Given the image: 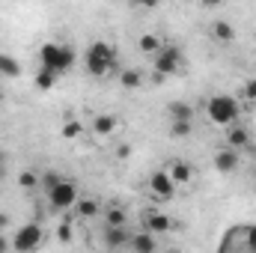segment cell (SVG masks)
Instances as JSON below:
<instances>
[{"label":"cell","mask_w":256,"mask_h":253,"mask_svg":"<svg viewBox=\"0 0 256 253\" xmlns=\"http://www.w3.org/2000/svg\"><path fill=\"white\" fill-rule=\"evenodd\" d=\"M74 60H78V54H74V48L66 45V42H45V45L39 48V63H42V68H51V72H57V74L68 72V68L74 66Z\"/></svg>","instance_id":"cell-1"},{"label":"cell","mask_w":256,"mask_h":253,"mask_svg":"<svg viewBox=\"0 0 256 253\" xmlns=\"http://www.w3.org/2000/svg\"><path fill=\"white\" fill-rule=\"evenodd\" d=\"M84 66H86V72L92 74V78H104L114 66H116V51L108 45V42H92L90 48H86V54H84Z\"/></svg>","instance_id":"cell-2"},{"label":"cell","mask_w":256,"mask_h":253,"mask_svg":"<svg viewBox=\"0 0 256 253\" xmlns=\"http://www.w3.org/2000/svg\"><path fill=\"white\" fill-rule=\"evenodd\" d=\"M206 114H208V120L214 122V126H232L236 120H238V114H242V108H238V102L232 98V96H212L208 102H206Z\"/></svg>","instance_id":"cell-3"},{"label":"cell","mask_w":256,"mask_h":253,"mask_svg":"<svg viewBox=\"0 0 256 253\" xmlns=\"http://www.w3.org/2000/svg\"><path fill=\"white\" fill-rule=\"evenodd\" d=\"M220 250H256V224H238L226 232V238H220Z\"/></svg>","instance_id":"cell-4"},{"label":"cell","mask_w":256,"mask_h":253,"mask_svg":"<svg viewBox=\"0 0 256 253\" xmlns=\"http://www.w3.org/2000/svg\"><path fill=\"white\" fill-rule=\"evenodd\" d=\"M48 202H51L54 212L72 208V206L78 202V188H74V182H72V179H60L54 188L48 190Z\"/></svg>","instance_id":"cell-5"},{"label":"cell","mask_w":256,"mask_h":253,"mask_svg":"<svg viewBox=\"0 0 256 253\" xmlns=\"http://www.w3.org/2000/svg\"><path fill=\"white\" fill-rule=\"evenodd\" d=\"M42 244V226L39 224H24V226H18L15 230V236H12V250H36Z\"/></svg>","instance_id":"cell-6"},{"label":"cell","mask_w":256,"mask_h":253,"mask_svg":"<svg viewBox=\"0 0 256 253\" xmlns=\"http://www.w3.org/2000/svg\"><path fill=\"white\" fill-rule=\"evenodd\" d=\"M182 51L179 48H161L158 54H155V60H152V68L158 72V74H164V78H170V74H176L179 68H182Z\"/></svg>","instance_id":"cell-7"},{"label":"cell","mask_w":256,"mask_h":253,"mask_svg":"<svg viewBox=\"0 0 256 253\" xmlns=\"http://www.w3.org/2000/svg\"><path fill=\"white\" fill-rule=\"evenodd\" d=\"M149 190H152L158 200H170V196L176 194V182H173V176H170L167 170H158V173H152V179H149Z\"/></svg>","instance_id":"cell-8"},{"label":"cell","mask_w":256,"mask_h":253,"mask_svg":"<svg viewBox=\"0 0 256 253\" xmlns=\"http://www.w3.org/2000/svg\"><path fill=\"white\" fill-rule=\"evenodd\" d=\"M128 238H131L128 226H108V224H104L102 242H104V248H108V250H126V248H128Z\"/></svg>","instance_id":"cell-9"},{"label":"cell","mask_w":256,"mask_h":253,"mask_svg":"<svg viewBox=\"0 0 256 253\" xmlns=\"http://www.w3.org/2000/svg\"><path fill=\"white\" fill-rule=\"evenodd\" d=\"M155 248H158L155 236H152L149 230H137V232H131V238H128V248H126V250H134V253H152Z\"/></svg>","instance_id":"cell-10"},{"label":"cell","mask_w":256,"mask_h":253,"mask_svg":"<svg viewBox=\"0 0 256 253\" xmlns=\"http://www.w3.org/2000/svg\"><path fill=\"white\" fill-rule=\"evenodd\" d=\"M238 161H242V158H238V149H232V146L214 152V170H218V173H232V170L238 167Z\"/></svg>","instance_id":"cell-11"},{"label":"cell","mask_w":256,"mask_h":253,"mask_svg":"<svg viewBox=\"0 0 256 253\" xmlns=\"http://www.w3.org/2000/svg\"><path fill=\"white\" fill-rule=\"evenodd\" d=\"M143 230H149V232H170L173 230V220L167 218V214H161V212H146L143 214Z\"/></svg>","instance_id":"cell-12"},{"label":"cell","mask_w":256,"mask_h":253,"mask_svg":"<svg viewBox=\"0 0 256 253\" xmlns=\"http://www.w3.org/2000/svg\"><path fill=\"white\" fill-rule=\"evenodd\" d=\"M212 36H214V42H224V45L236 42V30H232V24H226V21H214Z\"/></svg>","instance_id":"cell-13"},{"label":"cell","mask_w":256,"mask_h":253,"mask_svg":"<svg viewBox=\"0 0 256 253\" xmlns=\"http://www.w3.org/2000/svg\"><path fill=\"white\" fill-rule=\"evenodd\" d=\"M72 208H74L78 218H96V214H98V202L90 200V196H78V202H74Z\"/></svg>","instance_id":"cell-14"},{"label":"cell","mask_w":256,"mask_h":253,"mask_svg":"<svg viewBox=\"0 0 256 253\" xmlns=\"http://www.w3.org/2000/svg\"><path fill=\"white\" fill-rule=\"evenodd\" d=\"M167 173L173 176V182H176V185H185V182H191V176H194V170L185 164V161H173Z\"/></svg>","instance_id":"cell-15"},{"label":"cell","mask_w":256,"mask_h":253,"mask_svg":"<svg viewBox=\"0 0 256 253\" xmlns=\"http://www.w3.org/2000/svg\"><path fill=\"white\" fill-rule=\"evenodd\" d=\"M226 140H230V146H232V149H248L250 134H248V128L232 126V128H230V134H226Z\"/></svg>","instance_id":"cell-16"},{"label":"cell","mask_w":256,"mask_h":253,"mask_svg":"<svg viewBox=\"0 0 256 253\" xmlns=\"http://www.w3.org/2000/svg\"><path fill=\"white\" fill-rule=\"evenodd\" d=\"M167 110H170V120H194V108L188 102H173Z\"/></svg>","instance_id":"cell-17"},{"label":"cell","mask_w":256,"mask_h":253,"mask_svg":"<svg viewBox=\"0 0 256 253\" xmlns=\"http://www.w3.org/2000/svg\"><path fill=\"white\" fill-rule=\"evenodd\" d=\"M137 45H140V51H143V54H158V51H161V39H158L155 33H143Z\"/></svg>","instance_id":"cell-18"},{"label":"cell","mask_w":256,"mask_h":253,"mask_svg":"<svg viewBox=\"0 0 256 253\" xmlns=\"http://www.w3.org/2000/svg\"><path fill=\"white\" fill-rule=\"evenodd\" d=\"M57 72H51V68H39V74H36V86L39 90H51L54 84H57Z\"/></svg>","instance_id":"cell-19"},{"label":"cell","mask_w":256,"mask_h":253,"mask_svg":"<svg viewBox=\"0 0 256 253\" xmlns=\"http://www.w3.org/2000/svg\"><path fill=\"white\" fill-rule=\"evenodd\" d=\"M104 224H108V226H126V212H122L120 206H110V208L104 212Z\"/></svg>","instance_id":"cell-20"},{"label":"cell","mask_w":256,"mask_h":253,"mask_svg":"<svg viewBox=\"0 0 256 253\" xmlns=\"http://www.w3.org/2000/svg\"><path fill=\"white\" fill-rule=\"evenodd\" d=\"M170 137H179V140L191 137V120H173L170 122Z\"/></svg>","instance_id":"cell-21"},{"label":"cell","mask_w":256,"mask_h":253,"mask_svg":"<svg viewBox=\"0 0 256 253\" xmlns=\"http://www.w3.org/2000/svg\"><path fill=\"white\" fill-rule=\"evenodd\" d=\"M114 128H116V120L114 116H96L92 120V131L96 134H114Z\"/></svg>","instance_id":"cell-22"},{"label":"cell","mask_w":256,"mask_h":253,"mask_svg":"<svg viewBox=\"0 0 256 253\" xmlns=\"http://www.w3.org/2000/svg\"><path fill=\"white\" fill-rule=\"evenodd\" d=\"M120 80H122V86H126V90H140V86H143V74H140V72H134V68L122 72V78H120Z\"/></svg>","instance_id":"cell-23"},{"label":"cell","mask_w":256,"mask_h":253,"mask_svg":"<svg viewBox=\"0 0 256 253\" xmlns=\"http://www.w3.org/2000/svg\"><path fill=\"white\" fill-rule=\"evenodd\" d=\"M0 74L18 78V74H21V66H18V60H12V57H3V60H0Z\"/></svg>","instance_id":"cell-24"},{"label":"cell","mask_w":256,"mask_h":253,"mask_svg":"<svg viewBox=\"0 0 256 253\" xmlns=\"http://www.w3.org/2000/svg\"><path fill=\"white\" fill-rule=\"evenodd\" d=\"M80 134H84V126H80L78 120H68V122L63 126V137L66 140H78Z\"/></svg>","instance_id":"cell-25"},{"label":"cell","mask_w":256,"mask_h":253,"mask_svg":"<svg viewBox=\"0 0 256 253\" xmlns=\"http://www.w3.org/2000/svg\"><path fill=\"white\" fill-rule=\"evenodd\" d=\"M18 185H21V188H36V185H39V176L30 173V170H24V173H18Z\"/></svg>","instance_id":"cell-26"},{"label":"cell","mask_w":256,"mask_h":253,"mask_svg":"<svg viewBox=\"0 0 256 253\" xmlns=\"http://www.w3.org/2000/svg\"><path fill=\"white\" fill-rule=\"evenodd\" d=\"M60 179H63V176H57V173H42V176H39V182H42V188L45 190H51Z\"/></svg>","instance_id":"cell-27"},{"label":"cell","mask_w":256,"mask_h":253,"mask_svg":"<svg viewBox=\"0 0 256 253\" xmlns=\"http://www.w3.org/2000/svg\"><path fill=\"white\" fill-rule=\"evenodd\" d=\"M242 92H244V98H248V102H256V78H248V80H244Z\"/></svg>","instance_id":"cell-28"},{"label":"cell","mask_w":256,"mask_h":253,"mask_svg":"<svg viewBox=\"0 0 256 253\" xmlns=\"http://www.w3.org/2000/svg\"><path fill=\"white\" fill-rule=\"evenodd\" d=\"M134 3H137V6H143V9H155L161 0H134Z\"/></svg>","instance_id":"cell-29"},{"label":"cell","mask_w":256,"mask_h":253,"mask_svg":"<svg viewBox=\"0 0 256 253\" xmlns=\"http://www.w3.org/2000/svg\"><path fill=\"white\" fill-rule=\"evenodd\" d=\"M60 238H63V242H68V238H72V226H68V224H63V226H60Z\"/></svg>","instance_id":"cell-30"},{"label":"cell","mask_w":256,"mask_h":253,"mask_svg":"<svg viewBox=\"0 0 256 253\" xmlns=\"http://www.w3.org/2000/svg\"><path fill=\"white\" fill-rule=\"evenodd\" d=\"M200 3H202V6H208V9H214V6H224L226 0H200Z\"/></svg>","instance_id":"cell-31"},{"label":"cell","mask_w":256,"mask_h":253,"mask_svg":"<svg viewBox=\"0 0 256 253\" xmlns=\"http://www.w3.org/2000/svg\"><path fill=\"white\" fill-rule=\"evenodd\" d=\"M9 230V214H0V232Z\"/></svg>","instance_id":"cell-32"},{"label":"cell","mask_w":256,"mask_h":253,"mask_svg":"<svg viewBox=\"0 0 256 253\" xmlns=\"http://www.w3.org/2000/svg\"><path fill=\"white\" fill-rule=\"evenodd\" d=\"M9 248H12V242H6V238L0 236V250H9Z\"/></svg>","instance_id":"cell-33"},{"label":"cell","mask_w":256,"mask_h":253,"mask_svg":"<svg viewBox=\"0 0 256 253\" xmlns=\"http://www.w3.org/2000/svg\"><path fill=\"white\" fill-rule=\"evenodd\" d=\"M248 152H250V155L256 158V143H248Z\"/></svg>","instance_id":"cell-34"},{"label":"cell","mask_w":256,"mask_h":253,"mask_svg":"<svg viewBox=\"0 0 256 253\" xmlns=\"http://www.w3.org/2000/svg\"><path fill=\"white\" fill-rule=\"evenodd\" d=\"M3 173H6V167H3V152H0V179H3Z\"/></svg>","instance_id":"cell-35"},{"label":"cell","mask_w":256,"mask_h":253,"mask_svg":"<svg viewBox=\"0 0 256 253\" xmlns=\"http://www.w3.org/2000/svg\"><path fill=\"white\" fill-rule=\"evenodd\" d=\"M0 102H3V90H0Z\"/></svg>","instance_id":"cell-36"},{"label":"cell","mask_w":256,"mask_h":253,"mask_svg":"<svg viewBox=\"0 0 256 253\" xmlns=\"http://www.w3.org/2000/svg\"><path fill=\"white\" fill-rule=\"evenodd\" d=\"M0 60H3V54H0Z\"/></svg>","instance_id":"cell-37"}]
</instances>
